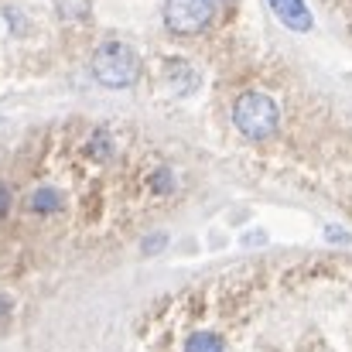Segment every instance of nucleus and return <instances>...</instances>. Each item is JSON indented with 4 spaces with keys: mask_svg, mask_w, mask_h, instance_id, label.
I'll return each mask as SVG.
<instances>
[{
    "mask_svg": "<svg viewBox=\"0 0 352 352\" xmlns=\"http://www.w3.org/2000/svg\"><path fill=\"white\" fill-rule=\"evenodd\" d=\"M137 72H140V62H137L133 48L123 45V41H107V45H100L96 55H93V76H96L103 86H110V89L133 86V82H137Z\"/></svg>",
    "mask_w": 352,
    "mask_h": 352,
    "instance_id": "nucleus-2",
    "label": "nucleus"
},
{
    "mask_svg": "<svg viewBox=\"0 0 352 352\" xmlns=\"http://www.w3.org/2000/svg\"><path fill=\"white\" fill-rule=\"evenodd\" d=\"M185 352H223V339L209 329H199L185 339Z\"/></svg>",
    "mask_w": 352,
    "mask_h": 352,
    "instance_id": "nucleus-6",
    "label": "nucleus"
},
{
    "mask_svg": "<svg viewBox=\"0 0 352 352\" xmlns=\"http://www.w3.org/2000/svg\"><path fill=\"white\" fill-rule=\"evenodd\" d=\"M267 3L291 31H308L311 28V14H308L305 0H267Z\"/></svg>",
    "mask_w": 352,
    "mask_h": 352,
    "instance_id": "nucleus-5",
    "label": "nucleus"
},
{
    "mask_svg": "<svg viewBox=\"0 0 352 352\" xmlns=\"http://www.w3.org/2000/svg\"><path fill=\"white\" fill-rule=\"evenodd\" d=\"M147 253H154V250H164V236H151V243L144 246Z\"/></svg>",
    "mask_w": 352,
    "mask_h": 352,
    "instance_id": "nucleus-8",
    "label": "nucleus"
},
{
    "mask_svg": "<svg viewBox=\"0 0 352 352\" xmlns=\"http://www.w3.org/2000/svg\"><path fill=\"white\" fill-rule=\"evenodd\" d=\"M10 209H14V188H10L7 182H0V219H3Z\"/></svg>",
    "mask_w": 352,
    "mask_h": 352,
    "instance_id": "nucleus-7",
    "label": "nucleus"
},
{
    "mask_svg": "<svg viewBox=\"0 0 352 352\" xmlns=\"http://www.w3.org/2000/svg\"><path fill=\"white\" fill-rule=\"evenodd\" d=\"M216 0H168L164 3V24L175 34H199L212 24Z\"/></svg>",
    "mask_w": 352,
    "mask_h": 352,
    "instance_id": "nucleus-3",
    "label": "nucleus"
},
{
    "mask_svg": "<svg viewBox=\"0 0 352 352\" xmlns=\"http://www.w3.org/2000/svg\"><path fill=\"white\" fill-rule=\"evenodd\" d=\"M24 212H31L34 219H52V216L65 212V192L52 182H38V185H31V192L24 199Z\"/></svg>",
    "mask_w": 352,
    "mask_h": 352,
    "instance_id": "nucleus-4",
    "label": "nucleus"
},
{
    "mask_svg": "<svg viewBox=\"0 0 352 352\" xmlns=\"http://www.w3.org/2000/svg\"><path fill=\"white\" fill-rule=\"evenodd\" d=\"M233 126L246 140H267L280 126V110L267 93H243L233 103Z\"/></svg>",
    "mask_w": 352,
    "mask_h": 352,
    "instance_id": "nucleus-1",
    "label": "nucleus"
}]
</instances>
